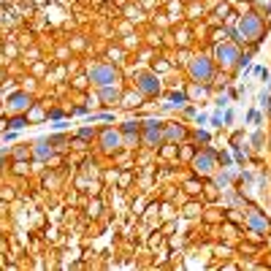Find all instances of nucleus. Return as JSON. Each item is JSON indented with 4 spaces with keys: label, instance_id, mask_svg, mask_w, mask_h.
<instances>
[{
    "label": "nucleus",
    "instance_id": "f257e3e1",
    "mask_svg": "<svg viewBox=\"0 0 271 271\" xmlns=\"http://www.w3.org/2000/svg\"><path fill=\"white\" fill-rule=\"evenodd\" d=\"M211 74H214V68H211L209 57H198V60L190 63V76H193L195 82H209Z\"/></svg>",
    "mask_w": 271,
    "mask_h": 271
},
{
    "label": "nucleus",
    "instance_id": "f03ea898",
    "mask_svg": "<svg viewBox=\"0 0 271 271\" xmlns=\"http://www.w3.org/2000/svg\"><path fill=\"white\" fill-rule=\"evenodd\" d=\"M90 79L98 84V87H106V84H114L117 82V71L111 65H95L90 71Z\"/></svg>",
    "mask_w": 271,
    "mask_h": 271
},
{
    "label": "nucleus",
    "instance_id": "7ed1b4c3",
    "mask_svg": "<svg viewBox=\"0 0 271 271\" xmlns=\"http://www.w3.org/2000/svg\"><path fill=\"white\" fill-rule=\"evenodd\" d=\"M239 49H236V46L233 44H220V46H217V60H220L222 65H230V63H233V60H239Z\"/></svg>",
    "mask_w": 271,
    "mask_h": 271
},
{
    "label": "nucleus",
    "instance_id": "20e7f679",
    "mask_svg": "<svg viewBox=\"0 0 271 271\" xmlns=\"http://www.w3.org/2000/svg\"><path fill=\"white\" fill-rule=\"evenodd\" d=\"M101 147H103L106 152H111V149L122 147V133H120V130H103V136H101Z\"/></svg>",
    "mask_w": 271,
    "mask_h": 271
},
{
    "label": "nucleus",
    "instance_id": "39448f33",
    "mask_svg": "<svg viewBox=\"0 0 271 271\" xmlns=\"http://www.w3.org/2000/svg\"><path fill=\"white\" fill-rule=\"evenodd\" d=\"M239 30H241L244 38H255L257 33H260V19H257V17H244L241 25H239Z\"/></svg>",
    "mask_w": 271,
    "mask_h": 271
},
{
    "label": "nucleus",
    "instance_id": "423d86ee",
    "mask_svg": "<svg viewBox=\"0 0 271 271\" xmlns=\"http://www.w3.org/2000/svg\"><path fill=\"white\" fill-rule=\"evenodd\" d=\"M144 138H147V144H149V147L160 144V138H163V130L157 128V122H147V125H144Z\"/></svg>",
    "mask_w": 271,
    "mask_h": 271
},
{
    "label": "nucleus",
    "instance_id": "0eeeda50",
    "mask_svg": "<svg viewBox=\"0 0 271 271\" xmlns=\"http://www.w3.org/2000/svg\"><path fill=\"white\" fill-rule=\"evenodd\" d=\"M9 106L14 111H25V109H30V95L28 92H14V95L9 98Z\"/></svg>",
    "mask_w": 271,
    "mask_h": 271
},
{
    "label": "nucleus",
    "instance_id": "6e6552de",
    "mask_svg": "<svg viewBox=\"0 0 271 271\" xmlns=\"http://www.w3.org/2000/svg\"><path fill=\"white\" fill-rule=\"evenodd\" d=\"M138 87H141V92H144V95H157V90H160V84L155 82V76L144 74V76H141V82H138Z\"/></svg>",
    "mask_w": 271,
    "mask_h": 271
},
{
    "label": "nucleus",
    "instance_id": "1a4fd4ad",
    "mask_svg": "<svg viewBox=\"0 0 271 271\" xmlns=\"http://www.w3.org/2000/svg\"><path fill=\"white\" fill-rule=\"evenodd\" d=\"M195 168L203 171V174H209V171L214 168V155H211V152H203V155H198V157H195Z\"/></svg>",
    "mask_w": 271,
    "mask_h": 271
},
{
    "label": "nucleus",
    "instance_id": "9d476101",
    "mask_svg": "<svg viewBox=\"0 0 271 271\" xmlns=\"http://www.w3.org/2000/svg\"><path fill=\"white\" fill-rule=\"evenodd\" d=\"M101 98H103V101H109V103H114L117 98H120V90H117L114 84H106V87H101Z\"/></svg>",
    "mask_w": 271,
    "mask_h": 271
},
{
    "label": "nucleus",
    "instance_id": "9b49d317",
    "mask_svg": "<svg viewBox=\"0 0 271 271\" xmlns=\"http://www.w3.org/2000/svg\"><path fill=\"white\" fill-rule=\"evenodd\" d=\"M249 225H252V230L266 233V230H268V220H263V217H257V214H249Z\"/></svg>",
    "mask_w": 271,
    "mask_h": 271
},
{
    "label": "nucleus",
    "instance_id": "f8f14e48",
    "mask_svg": "<svg viewBox=\"0 0 271 271\" xmlns=\"http://www.w3.org/2000/svg\"><path fill=\"white\" fill-rule=\"evenodd\" d=\"M36 147H38V149H36L38 157H49V155H52V149H49V144H46V141H38Z\"/></svg>",
    "mask_w": 271,
    "mask_h": 271
},
{
    "label": "nucleus",
    "instance_id": "ddd939ff",
    "mask_svg": "<svg viewBox=\"0 0 271 271\" xmlns=\"http://www.w3.org/2000/svg\"><path fill=\"white\" fill-rule=\"evenodd\" d=\"M136 130H138V125H136V122H125V125H122V130H120V133H125V136H133V133H136Z\"/></svg>",
    "mask_w": 271,
    "mask_h": 271
},
{
    "label": "nucleus",
    "instance_id": "4468645a",
    "mask_svg": "<svg viewBox=\"0 0 271 271\" xmlns=\"http://www.w3.org/2000/svg\"><path fill=\"white\" fill-rule=\"evenodd\" d=\"M168 138H184V130L182 128H168Z\"/></svg>",
    "mask_w": 271,
    "mask_h": 271
},
{
    "label": "nucleus",
    "instance_id": "2eb2a0df",
    "mask_svg": "<svg viewBox=\"0 0 271 271\" xmlns=\"http://www.w3.org/2000/svg\"><path fill=\"white\" fill-rule=\"evenodd\" d=\"M168 106H184V95H176V92H174V95H171V103Z\"/></svg>",
    "mask_w": 271,
    "mask_h": 271
},
{
    "label": "nucleus",
    "instance_id": "dca6fc26",
    "mask_svg": "<svg viewBox=\"0 0 271 271\" xmlns=\"http://www.w3.org/2000/svg\"><path fill=\"white\" fill-rule=\"evenodd\" d=\"M25 125H28V122H25V117H17V120L11 122V128H25Z\"/></svg>",
    "mask_w": 271,
    "mask_h": 271
},
{
    "label": "nucleus",
    "instance_id": "f3484780",
    "mask_svg": "<svg viewBox=\"0 0 271 271\" xmlns=\"http://www.w3.org/2000/svg\"><path fill=\"white\" fill-rule=\"evenodd\" d=\"M268 109H271V103H268Z\"/></svg>",
    "mask_w": 271,
    "mask_h": 271
}]
</instances>
